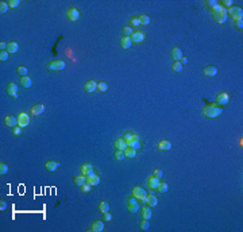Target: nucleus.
I'll return each mask as SVG.
<instances>
[{
	"label": "nucleus",
	"mask_w": 243,
	"mask_h": 232,
	"mask_svg": "<svg viewBox=\"0 0 243 232\" xmlns=\"http://www.w3.org/2000/svg\"><path fill=\"white\" fill-rule=\"evenodd\" d=\"M211 15H212V18L215 19V22L219 23V24L225 23V22H227V19H228L227 8L221 7L219 3H217L214 8H211Z\"/></svg>",
	"instance_id": "1"
},
{
	"label": "nucleus",
	"mask_w": 243,
	"mask_h": 232,
	"mask_svg": "<svg viewBox=\"0 0 243 232\" xmlns=\"http://www.w3.org/2000/svg\"><path fill=\"white\" fill-rule=\"evenodd\" d=\"M203 113L205 118L208 119H215V118H219V116L223 113V107L221 105H217V104H210V105H205L203 108Z\"/></svg>",
	"instance_id": "2"
},
{
	"label": "nucleus",
	"mask_w": 243,
	"mask_h": 232,
	"mask_svg": "<svg viewBox=\"0 0 243 232\" xmlns=\"http://www.w3.org/2000/svg\"><path fill=\"white\" fill-rule=\"evenodd\" d=\"M66 66V62L63 59H53L48 63V70L50 72H59V70H63Z\"/></svg>",
	"instance_id": "3"
},
{
	"label": "nucleus",
	"mask_w": 243,
	"mask_h": 232,
	"mask_svg": "<svg viewBox=\"0 0 243 232\" xmlns=\"http://www.w3.org/2000/svg\"><path fill=\"white\" fill-rule=\"evenodd\" d=\"M227 14L234 19V22L235 20H240L243 18V8L239 6H232L227 10Z\"/></svg>",
	"instance_id": "4"
},
{
	"label": "nucleus",
	"mask_w": 243,
	"mask_h": 232,
	"mask_svg": "<svg viewBox=\"0 0 243 232\" xmlns=\"http://www.w3.org/2000/svg\"><path fill=\"white\" fill-rule=\"evenodd\" d=\"M127 209H129L130 213H136L139 210V201L133 194L127 199Z\"/></svg>",
	"instance_id": "5"
},
{
	"label": "nucleus",
	"mask_w": 243,
	"mask_h": 232,
	"mask_svg": "<svg viewBox=\"0 0 243 232\" xmlns=\"http://www.w3.org/2000/svg\"><path fill=\"white\" fill-rule=\"evenodd\" d=\"M131 41H133V43L135 45H140L143 43L144 41H146V34L142 30H134L133 35H131Z\"/></svg>",
	"instance_id": "6"
},
{
	"label": "nucleus",
	"mask_w": 243,
	"mask_h": 232,
	"mask_svg": "<svg viewBox=\"0 0 243 232\" xmlns=\"http://www.w3.org/2000/svg\"><path fill=\"white\" fill-rule=\"evenodd\" d=\"M66 16H68V19L72 20V22H76V20H78L80 19V16H81V12L77 7H70L69 10L66 11Z\"/></svg>",
	"instance_id": "7"
},
{
	"label": "nucleus",
	"mask_w": 243,
	"mask_h": 232,
	"mask_svg": "<svg viewBox=\"0 0 243 232\" xmlns=\"http://www.w3.org/2000/svg\"><path fill=\"white\" fill-rule=\"evenodd\" d=\"M96 170V169H95ZM87 184H89L91 186H96L100 184V175L96 171H92L89 175H87Z\"/></svg>",
	"instance_id": "8"
},
{
	"label": "nucleus",
	"mask_w": 243,
	"mask_h": 232,
	"mask_svg": "<svg viewBox=\"0 0 243 232\" xmlns=\"http://www.w3.org/2000/svg\"><path fill=\"white\" fill-rule=\"evenodd\" d=\"M6 91H7V94H8L10 97H12V98H18V85H16L15 83H8Z\"/></svg>",
	"instance_id": "9"
},
{
	"label": "nucleus",
	"mask_w": 243,
	"mask_h": 232,
	"mask_svg": "<svg viewBox=\"0 0 243 232\" xmlns=\"http://www.w3.org/2000/svg\"><path fill=\"white\" fill-rule=\"evenodd\" d=\"M228 101H230V93L228 92H220L219 94L216 96V103L219 105H225V104H228Z\"/></svg>",
	"instance_id": "10"
},
{
	"label": "nucleus",
	"mask_w": 243,
	"mask_h": 232,
	"mask_svg": "<svg viewBox=\"0 0 243 232\" xmlns=\"http://www.w3.org/2000/svg\"><path fill=\"white\" fill-rule=\"evenodd\" d=\"M30 124V116L26 112H22L18 115V126L19 127H27Z\"/></svg>",
	"instance_id": "11"
},
{
	"label": "nucleus",
	"mask_w": 243,
	"mask_h": 232,
	"mask_svg": "<svg viewBox=\"0 0 243 232\" xmlns=\"http://www.w3.org/2000/svg\"><path fill=\"white\" fill-rule=\"evenodd\" d=\"M84 91L87 93H93L95 91H97V81L95 80H88L87 83L84 84Z\"/></svg>",
	"instance_id": "12"
},
{
	"label": "nucleus",
	"mask_w": 243,
	"mask_h": 232,
	"mask_svg": "<svg viewBox=\"0 0 243 232\" xmlns=\"http://www.w3.org/2000/svg\"><path fill=\"white\" fill-rule=\"evenodd\" d=\"M147 194H149V193L144 190L142 186H135V188L133 189V196L135 197V199H138V200L144 199V197H146Z\"/></svg>",
	"instance_id": "13"
},
{
	"label": "nucleus",
	"mask_w": 243,
	"mask_h": 232,
	"mask_svg": "<svg viewBox=\"0 0 243 232\" xmlns=\"http://www.w3.org/2000/svg\"><path fill=\"white\" fill-rule=\"evenodd\" d=\"M4 124H6L7 127H16L18 126V116H14V115H7L6 118H4Z\"/></svg>",
	"instance_id": "14"
},
{
	"label": "nucleus",
	"mask_w": 243,
	"mask_h": 232,
	"mask_svg": "<svg viewBox=\"0 0 243 232\" xmlns=\"http://www.w3.org/2000/svg\"><path fill=\"white\" fill-rule=\"evenodd\" d=\"M170 55H172L173 62H180L181 58L184 57V55H182V50L180 47H173L172 51H170Z\"/></svg>",
	"instance_id": "15"
},
{
	"label": "nucleus",
	"mask_w": 243,
	"mask_h": 232,
	"mask_svg": "<svg viewBox=\"0 0 243 232\" xmlns=\"http://www.w3.org/2000/svg\"><path fill=\"white\" fill-rule=\"evenodd\" d=\"M159 182H161L159 178H157V177H154V175H151V177H149V179H147V188L150 189V190H157V188H158Z\"/></svg>",
	"instance_id": "16"
},
{
	"label": "nucleus",
	"mask_w": 243,
	"mask_h": 232,
	"mask_svg": "<svg viewBox=\"0 0 243 232\" xmlns=\"http://www.w3.org/2000/svg\"><path fill=\"white\" fill-rule=\"evenodd\" d=\"M45 111V104H42V103H38V104L33 105L31 109H30V112H31L33 116H39L41 113H43Z\"/></svg>",
	"instance_id": "17"
},
{
	"label": "nucleus",
	"mask_w": 243,
	"mask_h": 232,
	"mask_svg": "<svg viewBox=\"0 0 243 232\" xmlns=\"http://www.w3.org/2000/svg\"><path fill=\"white\" fill-rule=\"evenodd\" d=\"M203 74L205 76V77H215L217 74V68L216 66H205V68H203Z\"/></svg>",
	"instance_id": "18"
},
{
	"label": "nucleus",
	"mask_w": 243,
	"mask_h": 232,
	"mask_svg": "<svg viewBox=\"0 0 243 232\" xmlns=\"http://www.w3.org/2000/svg\"><path fill=\"white\" fill-rule=\"evenodd\" d=\"M80 171L83 175H89L92 171H95V167H93L92 163H83L80 167Z\"/></svg>",
	"instance_id": "19"
},
{
	"label": "nucleus",
	"mask_w": 243,
	"mask_h": 232,
	"mask_svg": "<svg viewBox=\"0 0 243 232\" xmlns=\"http://www.w3.org/2000/svg\"><path fill=\"white\" fill-rule=\"evenodd\" d=\"M104 229V220H95L91 224V231L93 232H101Z\"/></svg>",
	"instance_id": "20"
},
{
	"label": "nucleus",
	"mask_w": 243,
	"mask_h": 232,
	"mask_svg": "<svg viewBox=\"0 0 243 232\" xmlns=\"http://www.w3.org/2000/svg\"><path fill=\"white\" fill-rule=\"evenodd\" d=\"M59 167V163L58 162H55V161H53V159H50V161H48L45 163V169L48 170V171H50V173H54L55 170H57Z\"/></svg>",
	"instance_id": "21"
},
{
	"label": "nucleus",
	"mask_w": 243,
	"mask_h": 232,
	"mask_svg": "<svg viewBox=\"0 0 243 232\" xmlns=\"http://www.w3.org/2000/svg\"><path fill=\"white\" fill-rule=\"evenodd\" d=\"M114 146H115V149L122 150V151H124V150H126L127 147H129V144H127V140H124L123 138H119V139L115 140Z\"/></svg>",
	"instance_id": "22"
},
{
	"label": "nucleus",
	"mask_w": 243,
	"mask_h": 232,
	"mask_svg": "<svg viewBox=\"0 0 243 232\" xmlns=\"http://www.w3.org/2000/svg\"><path fill=\"white\" fill-rule=\"evenodd\" d=\"M73 182H74V185L77 186V188H81L83 185H85V184H87V175H83V174L76 175V177L73 178Z\"/></svg>",
	"instance_id": "23"
},
{
	"label": "nucleus",
	"mask_w": 243,
	"mask_h": 232,
	"mask_svg": "<svg viewBox=\"0 0 243 232\" xmlns=\"http://www.w3.org/2000/svg\"><path fill=\"white\" fill-rule=\"evenodd\" d=\"M131 45H133V41H131V37H122L120 38V47L122 49H130Z\"/></svg>",
	"instance_id": "24"
},
{
	"label": "nucleus",
	"mask_w": 243,
	"mask_h": 232,
	"mask_svg": "<svg viewBox=\"0 0 243 232\" xmlns=\"http://www.w3.org/2000/svg\"><path fill=\"white\" fill-rule=\"evenodd\" d=\"M157 149H158L159 151H169V150H172V143H170L169 140H161Z\"/></svg>",
	"instance_id": "25"
},
{
	"label": "nucleus",
	"mask_w": 243,
	"mask_h": 232,
	"mask_svg": "<svg viewBox=\"0 0 243 232\" xmlns=\"http://www.w3.org/2000/svg\"><path fill=\"white\" fill-rule=\"evenodd\" d=\"M140 214H142V219H146V220H150L151 216H153V213H151V207H143L142 209H140Z\"/></svg>",
	"instance_id": "26"
},
{
	"label": "nucleus",
	"mask_w": 243,
	"mask_h": 232,
	"mask_svg": "<svg viewBox=\"0 0 243 232\" xmlns=\"http://www.w3.org/2000/svg\"><path fill=\"white\" fill-rule=\"evenodd\" d=\"M146 200H147V203L146 205H149V207H151V208H154L158 205V199L154 196V194H147L146 196Z\"/></svg>",
	"instance_id": "27"
},
{
	"label": "nucleus",
	"mask_w": 243,
	"mask_h": 232,
	"mask_svg": "<svg viewBox=\"0 0 243 232\" xmlns=\"http://www.w3.org/2000/svg\"><path fill=\"white\" fill-rule=\"evenodd\" d=\"M123 139L127 140V142H130V140H134V139H140L138 135L135 134V132L133 131H126L124 134H123Z\"/></svg>",
	"instance_id": "28"
},
{
	"label": "nucleus",
	"mask_w": 243,
	"mask_h": 232,
	"mask_svg": "<svg viewBox=\"0 0 243 232\" xmlns=\"http://www.w3.org/2000/svg\"><path fill=\"white\" fill-rule=\"evenodd\" d=\"M18 50H19V45L16 43V42H10V43L7 45V51L8 53H11V54H15V53H18Z\"/></svg>",
	"instance_id": "29"
},
{
	"label": "nucleus",
	"mask_w": 243,
	"mask_h": 232,
	"mask_svg": "<svg viewBox=\"0 0 243 232\" xmlns=\"http://www.w3.org/2000/svg\"><path fill=\"white\" fill-rule=\"evenodd\" d=\"M97 208H99L100 213H105V212H109V204L107 201H100L99 205H97Z\"/></svg>",
	"instance_id": "30"
},
{
	"label": "nucleus",
	"mask_w": 243,
	"mask_h": 232,
	"mask_svg": "<svg viewBox=\"0 0 243 232\" xmlns=\"http://www.w3.org/2000/svg\"><path fill=\"white\" fill-rule=\"evenodd\" d=\"M20 84H22L23 88H30V87L33 85V81H31V78H30L28 76H26V77H20Z\"/></svg>",
	"instance_id": "31"
},
{
	"label": "nucleus",
	"mask_w": 243,
	"mask_h": 232,
	"mask_svg": "<svg viewBox=\"0 0 243 232\" xmlns=\"http://www.w3.org/2000/svg\"><path fill=\"white\" fill-rule=\"evenodd\" d=\"M130 26L133 27L134 30H138L140 27V22H139V18L138 16H131L130 19Z\"/></svg>",
	"instance_id": "32"
},
{
	"label": "nucleus",
	"mask_w": 243,
	"mask_h": 232,
	"mask_svg": "<svg viewBox=\"0 0 243 232\" xmlns=\"http://www.w3.org/2000/svg\"><path fill=\"white\" fill-rule=\"evenodd\" d=\"M140 139H134V140H130V142H127V144H129V147L130 149H133V150H138L140 149Z\"/></svg>",
	"instance_id": "33"
},
{
	"label": "nucleus",
	"mask_w": 243,
	"mask_h": 232,
	"mask_svg": "<svg viewBox=\"0 0 243 232\" xmlns=\"http://www.w3.org/2000/svg\"><path fill=\"white\" fill-rule=\"evenodd\" d=\"M168 190H169L168 182H166V181H161L159 185H158V188H157V192H159V193H162V194H164V193H166Z\"/></svg>",
	"instance_id": "34"
},
{
	"label": "nucleus",
	"mask_w": 243,
	"mask_h": 232,
	"mask_svg": "<svg viewBox=\"0 0 243 232\" xmlns=\"http://www.w3.org/2000/svg\"><path fill=\"white\" fill-rule=\"evenodd\" d=\"M139 18V22H140V26H147V24H150V16L149 15H139L138 16Z\"/></svg>",
	"instance_id": "35"
},
{
	"label": "nucleus",
	"mask_w": 243,
	"mask_h": 232,
	"mask_svg": "<svg viewBox=\"0 0 243 232\" xmlns=\"http://www.w3.org/2000/svg\"><path fill=\"white\" fill-rule=\"evenodd\" d=\"M124 155H126V158H130V159H133V158L136 157V150H133V149L127 147L124 150Z\"/></svg>",
	"instance_id": "36"
},
{
	"label": "nucleus",
	"mask_w": 243,
	"mask_h": 232,
	"mask_svg": "<svg viewBox=\"0 0 243 232\" xmlns=\"http://www.w3.org/2000/svg\"><path fill=\"white\" fill-rule=\"evenodd\" d=\"M97 91L99 92H107L108 91V84L105 81H99L97 83Z\"/></svg>",
	"instance_id": "37"
},
{
	"label": "nucleus",
	"mask_w": 243,
	"mask_h": 232,
	"mask_svg": "<svg viewBox=\"0 0 243 232\" xmlns=\"http://www.w3.org/2000/svg\"><path fill=\"white\" fill-rule=\"evenodd\" d=\"M16 73H18V74H19L20 77H26V76H27V73H28V70H27V68H26V66L20 65V66L16 68Z\"/></svg>",
	"instance_id": "38"
},
{
	"label": "nucleus",
	"mask_w": 243,
	"mask_h": 232,
	"mask_svg": "<svg viewBox=\"0 0 243 232\" xmlns=\"http://www.w3.org/2000/svg\"><path fill=\"white\" fill-rule=\"evenodd\" d=\"M114 157H115V159L119 161V162H122L126 158L124 151H122V150H116V151H115V154H114Z\"/></svg>",
	"instance_id": "39"
},
{
	"label": "nucleus",
	"mask_w": 243,
	"mask_h": 232,
	"mask_svg": "<svg viewBox=\"0 0 243 232\" xmlns=\"http://www.w3.org/2000/svg\"><path fill=\"white\" fill-rule=\"evenodd\" d=\"M139 228L142 229V231H147L149 228H150V223H149V220H146V219H142V221L139 223Z\"/></svg>",
	"instance_id": "40"
},
{
	"label": "nucleus",
	"mask_w": 243,
	"mask_h": 232,
	"mask_svg": "<svg viewBox=\"0 0 243 232\" xmlns=\"http://www.w3.org/2000/svg\"><path fill=\"white\" fill-rule=\"evenodd\" d=\"M172 70L174 73H180L182 70V63L181 62H173L172 63Z\"/></svg>",
	"instance_id": "41"
},
{
	"label": "nucleus",
	"mask_w": 243,
	"mask_h": 232,
	"mask_svg": "<svg viewBox=\"0 0 243 232\" xmlns=\"http://www.w3.org/2000/svg\"><path fill=\"white\" fill-rule=\"evenodd\" d=\"M134 33V28L131 27V26H126L124 28H123V37H131Z\"/></svg>",
	"instance_id": "42"
},
{
	"label": "nucleus",
	"mask_w": 243,
	"mask_h": 232,
	"mask_svg": "<svg viewBox=\"0 0 243 232\" xmlns=\"http://www.w3.org/2000/svg\"><path fill=\"white\" fill-rule=\"evenodd\" d=\"M8 8H10L8 2H2V3H0V12H2V14H6V12L8 11Z\"/></svg>",
	"instance_id": "43"
},
{
	"label": "nucleus",
	"mask_w": 243,
	"mask_h": 232,
	"mask_svg": "<svg viewBox=\"0 0 243 232\" xmlns=\"http://www.w3.org/2000/svg\"><path fill=\"white\" fill-rule=\"evenodd\" d=\"M217 3H219L217 0H207V2H204V4H205V7H207V8H210V10H211V8H214Z\"/></svg>",
	"instance_id": "44"
},
{
	"label": "nucleus",
	"mask_w": 243,
	"mask_h": 232,
	"mask_svg": "<svg viewBox=\"0 0 243 232\" xmlns=\"http://www.w3.org/2000/svg\"><path fill=\"white\" fill-rule=\"evenodd\" d=\"M219 4H220L221 7L227 8V10H228L230 7H232V2H231V0H221V2H219Z\"/></svg>",
	"instance_id": "45"
},
{
	"label": "nucleus",
	"mask_w": 243,
	"mask_h": 232,
	"mask_svg": "<svg viewBox=\"0 0 243 232\" xmlns=\"http://www.w3.org/2000/svg\"><path fill=\"white\" fill-rule=\"evenodd\" d=\"M8 173V165L7 163H0V174L4 175V174H7Z\"/></svg>",
	"instance_id": "46"
},
{
	"label": "nucleus",
	"mask_w": 243,
	"mask_h": 232,
	"mask_svg": "<svg viewBox=\"0 0 243 232\" xmlns=\"http://www.w3.org/2000/svg\"><path fill=\"white\" fill-rule=\"evenodd\" d=\"M8 59V51L7 50H2L0 51V61H7Z\"/></svg>",
	"instance_id": "47"
},
{
	"label": "nucleus",
	"mask_w": 243,
	"mask_h": 232,
	"mask_svg": "<svg viewBox=\"0 0 243 232\" xmlns=\"http://www.w3.org/2000/svg\"><path fill=\"white\" fill-rule=\"evenodd\" d=\"M11 132H12L14 135H20V134H22V127H19V126L12 127V128H11Z\"/></svg>",
	"instance_id": "48"
},
{
	"label": "nucleus",
	"mask_w": 243,
	"mask_h": 232,
	"mask_svg": "<svg viewBox=\"0 0 243 232\" xmlns=\"http://www.w3.org/2000/svg\"><path fill=\"white\" fill-rule=\"evenodd\" d=\"M20 4V0H10L8 2V6H10V8H16Z\"/></svg>",
	"instance_id": "49"
},
{
	"label": "nucleus",
	"mask_w": 243,
	"mask_h": 232,
	"mask_svg": "<svg viewBox=\"0 0 243 232\" xmlns=\"http://www.w3.org/2000/svg\"><path fill=\"white\" fill-rule=\"evenodd\" d=\"M114 219V216H112V213H109V212H105V213H103V220L104 221H111Z\"/></svg>",
	"instance_id": "50"
},
{
	"label": "nucleus",
	"mask_w": 243,
	"mask_h": 232,
	"mask_svg": "<svg viewBox=\"0 0 243 232\" xmlns=\"http://www.w3.org/2000/svg\"><path fill=\"white\" fill-rule=\"evenodd\" d=\"M153 175L161 179V178H162V175H164V173H162V170H161V169H154V171H153Z\"/></svg>",
	"instance_id": "51"
},
{
	"label": "nucleus",
	"mask_w": 243,
	"mask_h": 232,
	"mask_svg": "<svg viewBox=\"0 0 243 232\" xmlns=\"http://www.w3.org/2000/svg\"><path fill=\"white\" fill-rule=\"evenodd\" d=\"M91 185H89V184H85V185H83V186H81L80 189H81V192H83V193H89V192H91Z\"/></svg>",
	"instance_id": "52"
},
{
	"label": "nucleus",
	"mask_w": 243,
	"mask_h": 232,
	"mask_svg": "<svg viewBox=\"0 0 243 232\" xmlns=\"http://www.w3.org/2000/svg\"><path fill=\"white\" fill-rule=\"evenodd\" d=\"M234 26L238 28V30H243V20L240 19V20H235L234 22Z\"/></svg>",
	"instance_id": "53"
},
{
	"label": "nucleus",
	"mask_w": 243,
	"mask_h": 232,
	"mask_svg": "<svg viewBox=\"0 0 243 232\" xmlns=\"http://www.w3.org/2000/svg\"><path fill=\"white\" fill-rule=\"evenodd\" d=\"M6 208H7V203L4 200H2V201H0V210H4Z\"/></svg>",
	"instance_id": "54"
},
{
	"label": "nucleus",
	"mask_w": 243,
	"mask_h": 232,
	"mask_svg": "<svg viewBox=\"0 0 243 232\" xmlns=\"http://www.w3.org/2000/svg\"><path fill=\"white\" fill-rule=\"evenodd\" d=\"M7 45L8 43H6V42H2L0 43V50H7Z\"/></svg>",
	"instance_id": "55"
},
{
	"label": "nucleus",
	"mask_w": 243,
	"mask_h": 232,
	"mask_svg": "<svg viewBox=\"0 0 243 232\" xmlns=\"http://www.w3.org/2000/svg\"><path fill=\"white\" fill-rule=\"evenodd\" d=\"M180 62H181V63H188V58H186V57H182Z\"/></svg>",
	"instance_id": "56"
}]
</instances>
